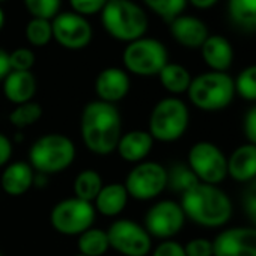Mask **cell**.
<instances>
[{"label":"cell","mask_w":256,"mask_h":256,"mask_svg":"<svg viewBox=\"0 0 256 256\" xmlns=\"http://www.w3.org/2000/svg\"><path fill=\"white\" fill-rule=\"evenodd\" d=\"M70 5L72 8V12L88 17L101 14V11L107 5V0H70Z\"/></svg>","instance_id":"cell-34"},{"label":"cell","mask_w":256,"mask_h":256,"mask_svg":"<svg viewBox=\"0 0 256 256\" xmlns=\"http://www.w3.org/2000/svg\"><path fill=\"white\" fill-rule=\"evenodd\" d=\"M244 210L252 222L256 224V178L250 182L244 193Z\"/></svg>","instance_id":"cell-38"},{"label":"cell","mask_w":256,"mask_h":256,"mask_svg":"<svg viewBox=\"0 0 256 256\" xmlns=\"http://www.w3.org/2000/svg\"><path fill=\"white\" fill-rule=\"evenodd\" d=\"M34 180L35 170L29 163L14 162L4 169L2 176H0V184L8 196L20 198L32 188Z\"/></svg>","instance_id":"cell-18"},{"label":"cell","mask_w":256,"mask_h":256,"mask_svg":"<svg viewBox=\"0 0 256 256\" xmlns=\"http://www.w3.org/2000/svg\"><path fill=\"white\" fill-rule=\"evenodd\" d=\"M186 256H212V241L206 238H193L184 246Z\"/></svg>","instance_id":"cell-35"},{"label":"cell","mask_w":256,"mask_h":256,"mask_svg":"<svg viewBox=\"0 0 256 256\" xmlns=\"http://www.w3.org/2000/svg\"><path fill=\"white\" fill-rule=\"evenodd\" d=\"M199 182L200 181L187 164H174L168 169V187L172 192L184 194Z\"/></svg>","instance_id":"cell-27"},{"label":"cell","mask_w":256,"mask_h":256,"mask_svg":"<svg viewBox=\"0 0 256 256\" xmlns=\"http://www.w3.org/2000/svg\"><path fill=\"white\" fill-rule=\"evenodd\" d=\"M35 65V53L28 47H18L10 53L11 71H30Z\"/></svg>","instance_id":"cell-33"},{"label":"cell","mask_w":256,"mask_h":256,"mask_svg":"<svg viewBox=\"0 0 256 256\" xmlns=\"http://www.w3.org/2000/svg\"><path fill=\"white\" fill-rule=\"evenodd\" d=\"M104 30L122 42H133L145 36L150 22L142 6L133 0H112L101 11Z\"/></svg>","instance_id":"cell-3"},{"label":"cell","mask_w":256,"mask_h":256,"mask_svg":"<svg viewBox=\"0 0 256 256\" xmlns=\"http://www.w3.org/2000/svg\"><path fill=\"white\" fill-rule=\"evenodd\" d=\"M187 2L198 10H210L218 2V0H187Z\"/></svg>","instance_id":"cell-41"},{"label":"cell","mask_w":256,"mask_h":256,"mask_svg":"<svg viewBox=\"0 0 256 256\" xmlns=\"http://www.w3.org/2000/svg\"><path fill=\"white\" fill-rule=\"evenodd\" d=\"M186 223V214L181 205L175 200H160L154 204L145 214L144 228L151 238H160L163 241L170 240L182 229Z\"/></svg>","instance_id":"cell-12"},{"label":"cell","mask_w":256,"mask_h":256,"mask_svg":"<svg viewBox=\"0 0 256 256\" xmlns=\"http://www.w3.org/2000/svg\"><path fill=\"white\" fill-rule=\"evenodd\" d=\"M96 211L90 202L82 200L78 198H68L59 200L52 212L50 223L53 229L66 236H78L95 222Z\"/></svg>","instance_id":"cell-8"},{"label":"cell","mask_w":256,"mask_h":256,"mask_svg":"<svg viewBox=\"0 0 256 256\" xmlns=\"http://www.w3.org/2000/svg\"><path fill=\"white\" fill-rule=\"evenodd\" d=\"M172 38L186 48H200L210 36L208 26L194 16L181 14L169 23Z\"/></svg>","instance_id":"cell-16"},{"label":"cell","mask_w":256,"mask_h":256,"mask_svg":"<svg viewBox=\"0 0 256 256\" xmlns=\"http://www.w3.org/2000/svg\"><path fill=\"white\" fill-rule=\"evenodd\" d=\"M32 18L53 20L59 14L60 0H23Z\"/></svg>","instance_id":"cell-32"},{"label":"cell","mask_w":256,"mask_h":256,"mask_svg":"<svg viewBox=\"0 0 256 256\" xmlns=\"http://www.w3.org/2000/svg\"><path fill=\"white\" fill-rule=\"evenodd\" d=\"M2 2H5V0H0V4H2Z\"/></svg>","instance_id":"cell-43"},{"label":"cell","mask_w":256,"mask_h":256,"mask_svg":"<svg viewBox=\"0 0 256 256\" xmlns=\"http://www.w3.org/2000/svg\"><path fill=\"white\" fill-rule=\"evenodd\" d=\"M204 184L217 186L228 176V158L211 142H198L188 151L187 164Z\"/></svg>","instance_id":"cell-11"},{"label":"cell","mask_w":256,"mask_h":256,"mask_svg":"<svg viewBox=\"0 0 256 256\" xmlns=\"http://www.w3.org/2000/svg\"><path fill=\"white\" fill-rule=\"evenodd\" d=\"M128 199L130 196H128L124 184L110 182L102 186L92 205L95 211L104 217H118L125 210Z\"/></svg>","instance_id":"cell-21"},{"label":"cell","mask_w":256,"mask_h":256,"mask_svg":"<svg viewBox=\"0 0 256 256\" xmlns=\"http://www.w3.org/2000/svg\"><path fill=\"white\" fill-rule=\"evenodd\" d=\"M234 82L235 94L246 101H256V65L246 66Z\"/></svg>","instance_id":"cell-31"},{"label":"cell","mask_w":256,"mask_h":256,"mask_svg":"<svg viewBox=\"0 0 256 256\" xmlns=\"http://www.w3.org/2000/svg\"><path fill=\"white\" fill-rule=\"evenodd\" d=\"M76 256H83V254H76Z\"/></svg>","instance_id":"cell-44"},{"label":"cell","mask_w":256,"mask_h":256,"mask_svg":"<svg viewBox=\"0 0 256 256\" xmlns=\"http://www.w3.org/2000/svg\"><path fill=\"white\" fill-rule=\"evenodd\" d=\"M38 83L32 71H11L4 80V94L16 106L34 101Z\"/></svg>","instance_id":"cell-20"},{"label":"cell","mask_w":256,"mask_h":256,"mask_svg":"<svg viewBox=\"0 0 256 256\" xmlns=\"http://www.w3.org/2000/svg\"><path fill=\"white\" fill-rule=\"evenodd\" d=\"M102 186H104L102 178L95 169H84L74 180V184H72L74 196L92 204L95 198L98 196L100 190L102 188Z\"/></svg>","instance_id":"cell-26"},{"label":"cell","mask_w":256,"mask_h":256,"mask_svg":"<svg viewBox=\"0 0 256 256\" xmlns=\"http://www.w3.org/2000/svg\"><path fill=\"white\" fill-rule=\"evenodd\" d=\"M188 122L190 113L187 104L176 96H168L154 106L150 114L148 133L154 140L164 144L175 142L184 136Z\"/></svg>","instance_id":"cell-6"},{"label":"cell","mask_w":256,"mask_h":256,"mask_svg":"<svg viewBox=\"0 0 256 256\" xmlns=\"http://www.w3.org/2000/svg\"><path fill=\"white\" fill-rule=\"evenodd\" d=\"M4 26H5V12L2 8H0V30L4 29Z\"/></svg>","instance_id":"cell-42"},{"label":"cell","mask_w":256,"mask_h":256,"mask_svg":"<svg viewBox=\"0 0 256 256\" xmlns=\"http://www.w3.org/2000/svg\"><path fill=\"white\" fill-rule=\"evenodd\" d=\"M180 205L186 218L205 228L223 226L232 216V202L229 196L217 186L211 184H196L181 194Z\"/></svg>","instance_id":"cell-2"},{"label":"cell","mask_w":256,"mask_h":256,"mask_svg":"<svg viewBox=\"0 0 256 256\" xmlns=\"http://www.w3.org/2000/svg\"><path fill=\"white\" fill-rule=\"evenodd\" d=\"M122 62L126 72L139 77H152L158 76L169 62V53L162 41L142 36L126 44L122 53Z\"/></svg>","instance_id":"cell-7"},{"label":"cell","mask_w":256,"mask_h":256,"mask_svg":"<svg viewBox=\"0 0 256 256\" xmlns=\"http://www.w3.org/2000/svg\"><path fill=\"white\" fill-rule=\"evenodd\" d=\"M0 256H4V254H2V252H0Z\"/></svg>","instance_id":"cell-45"},{"label":"cell","mask_w":256,"mask_h":256,"mask_svg":"<svg viewBox=\"0 0 256 256\" xmlns=\"http://www.w3.org/2000/svg\"><path fill=\"white\" fill-rule=\"evenodd\" d=\"M11 157H12V142L8 136L0 133V168L6 166Z\"/></svg>","instance_id":"cell-39"},{"label":"cell","mask_w":256,"mask_h":256,"mask_svg":"<svg viewBox=\"0 0 256 256\" xmlns=\"http://www.w3.org/2000/svg\"><path fill=\"white\" fill-rule=\"evenodd\" d=\"M151 256H186V252L184 246H181L180 242L174 240H166L154 248Z\"/></svg>","instance_id":"cell-36"},{"label":"cell","mask_w":256,"mask_h":256,"mask_svg":"<svg viewBox=\"0 0 256 256\" xmlns=\"http://www.w3.org/2000/svg\"><path fill=\"white\" fill-rule=\"evenodd\" d=\"M80 136L84 146L96 156L114 152L122 136V116L118 107L100 100L88 102L80 116Z\"/></svg>","instance_id":"cell-1"},{"label":"cell","mask_w":256,"mask_h":256,"mask_svg":"<svg viewBox=\"0 0 256 256\" xmlns=\"http://www.w3.org/2000/svg\"><path fill=\"white\" fill-rule=\"evenodd\" d=\"M74 142L62 133H48L36 139L29 150V164L47 176L66 170L76 160Z\"/></svg>","instance_id":"cell-4"},{"label":"cell","mask_w":256,"mask_h":256,"mask_svg":"<svg viewBox=\"0 0 256 256\" xmlns=\"http://www.w3.org/2000/svg\"><path fill=\"white\" fill-rule=\"evenodd\" d=\"M154 142L156 140L148 130H132L128 133H122L116 146V152L124 162L138 164L145 162V158L150 156Z\"/></svg>","instance_id":"cell-17"},{"label":"cell","mask_w":256,"mask_h":256,"mask_svg":"<svg viewBox=\"0 0 256 256\" xmlns=\"http://www.w3.org/2000/svg\"><path fill=\"white\" fill-rule=\"evenodd\" d=\"M124 187L136 200L156 199L168 187V169L157 162H142L128 172Z\"/></svg>","instance_id":"cell-10"},{"label":"cell","mask_w":256,"mask_h":256,"mask_svg":"<svg viewBox=\"0 0 256 256\" xmlns=\"http://www.w3.org/2000/svg\"><path fill=\"white\" fill-rule=\"evenodd\" d=\"M107 2H112V0H107Z\"/></svg>","instance_id":"cell-46"},{"label":"cell","mask_w":256,"mask_h":256,"mask_svg":"<svg viewBox=\"0 0 256 256\" xmlns=\"http://www.w3.org/2000/svg\"><path fill=\"white\" fill-rule=\"evenodd\" d=\"M188 100L204 112L226 108L235 96V82L228 72L208 71L196 76L187 90Z\"/></svg>","instance_id":"cell-5"},{"label":"cell","mask_w":256,"mask_h":256,"mask_svg":"<svg viewBox=\"0 0 256 256\" xmlns=\"http://www.w3.org/2000/svg\"><path fill=\"white\" fill-rule=\"evenodd\" d=\"M142 2L164 22H172L181 16L187 6V0H142Z\"/></svg>","instance_id":"cell-30"},{"label":"cell","mask_w":256,"mask_h":256,"mask_svg":"<svg viewBox=\"0 0 256 256\" xmlns=\"http://www.w3.org/2000/svg\"><path fill=\"white\" fill-rule=\"evenodd\" d=\"M228 17L236 29L256 32V0H228Z\"/></svg>","instance_id":"cell-23"},{"label":"cell","mask_w":256,"mask_h":256,"mask_svg":"<svg viewBox=\"0 0 256 256\" xmlns=\"http://www.w3.org/2000/svg\"><path fill=\"white\" fill-rule=\"evenodd\" d=\"M244 136L247 138L248 144L256 146V106H253L244 116V124H242Z\"/></svg>","instance_id":"cell-37"},{"label":"cell","mask_w":256,"mask_h":256,"mask_svg":"<svg viewBox=\"0 0 256 256\" xmlns=\"http://www.w3.org/2000/svg\"><path fill=\"white\" fill-rule=\"evenodd\" d=\"M26 40L34 47H46L53 40L52 22L44 18H32L26 24Z\"/></svg>","instance_id":"cell-29"},{"label":"cell","mask_w":256,"mask_h":256,"mask_svg":"<svg viewBox=\"0 0 256 256\" xmlns=\"http://www.w3.org/2000/svg\"><path fill=\"white\" fill-rule=\"evenodd\" d=\"M130 76L122 68L108 66L98 72L94 89L100 101L114 104L122 101L130 92Z\"/></svg>","instance_id":"cell-15"},{"label":"cell","mask_w":256,"mask_h":256,"mask_svg":"<svg viewBox=\"0 0 256 256\" xmlns=\"http://www.w3.org/2000/svg\"><path fill=\"white\" fill-rule=\"evenodd\" d=\"M158 78L162 86L172 95L186 94L193 80L190 71L184 65L175 62H168L164 68L158 72Z\"/></svg>","instance_id":"cell-24"},{"label":"cell","mask_w":256,"mask_h":256,"mask_svg":"<svg viewBox=\"0 0 256 256\" xmlns=\"http://www.w3.org/2000/svg\"><path fill=\"white\" fill-rule=\"evenodd\" d=\"M11 72L10 66V53L4 48H0V82H4L5 77Z\"/></svg>","instance_id":"cell-40"},{"label":"cell","mask_w":256,"mask_h":256,"mask_svg":"<svg viewBox=\"0 0 256 256\" xmlns=\"http://www.w3.org/2000/svg\"><path fill=\"white\" fill-rule=\"evenodd\" d=\"M200 54L211 71L218 72H226L234 60L232 44L222 35H210L200 47Z\"/></svg>","instance_id":"cell-19"},{"label":"cell","mask_w":256,"mask_h":256,"mask_svg":"<svg viewBox=\"0 0 256 256\" xmlns=\"http://www.w3.org/2000/svg\"><path fill=\"white\" fill-rule=\"evenodd\" d=\"M228 175L235 181L247 182L256 178V146L246 144L238 146L228 158Z\"/></svg>","instance_id":"cell-22"},{"label":"cell","mask_w":256,"mask_h":256,"mask_svg":"<svg viewBox=\"0 0 256 256\" xmlns=\"http://www.w3.org/2000/svg\"><path fill=\"white\" fill-rule=\"evenodd\" d=\"M110 248L122 256H148L152 238L144 228L130 218H118L106 229Z\"/></svg>","instance_id":"cell-9"},{"label":"cell","mask_w":256,"mask_h":256,"mask_svg":"<svg viewBox=\"0 0 256 256\" xmlns=\"http://www.w3.org/2000/svg\"><path fill=\"white\" fill-rule=\"evenodd\" d=\"M212 256H256V228H232L212 241Z\"/></svg>","instance_id":"cell-14"},{"label":"cell","mask_w":256,"mask_h":256,"mask_svg":"<svg viewBox=\"0 0 256 256\" xmlns=\"http://www.w3.org/2000/svg\"><path fill=\"white\" fill-rule=\"evenodd\" d=\"M42 118V107L35 101H29L20 106L10 113V122L17 130H24L28 126H32Z\"/></svg>","instance_id":"cell-28"},{"label":"cell","mask_w":256,"mask_h":256,"mask_svg":"<svg viewBox=\"0 0 256 256\" xmlns=\"http://www.w3.org/2000/svg\"><path fill=\"white\" fill-rule=\"evenodd\" d=\"M53 40L66 50H82L92 41V26L76 12H59L52 20Z\"/></svg>","instance_id":"cell-13"},{"label":"cell","mask_w":256,"mask_h":256,"mask_svg":"<svg viewBox=\"0 0 256 256\" xmlns=\"http://www.w3.org/2000/svg\"><path fill=\"white\" fill-rule=\"evenodd\" d=\"M77 248L78 254L83 256H104L110 248L107 232L100 228H89L78 235Z\"/></svg>","instance_id":"cell-25"}]
</instances>
